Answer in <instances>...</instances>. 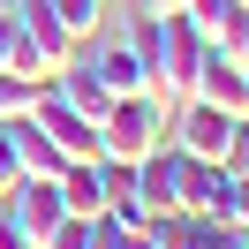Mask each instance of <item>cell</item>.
Returning a JSON list of instances; mask_svg holds the SVG:
<instances>
[{
	"mask_svg": "<svg viewBox=\"0 0 249 249\" xmlns=\"http://www.w3.org/2000/svg\"><path fill=\"white\" fill-rule=\"evenodd\" d=\"M128 38L151 53V91H159V98H189L204 53H212V46L196 38V23H189V16H136Z\"/></svg>",
	"mask_w": 249,
	"mask_h": 249,
	"instance_id": "cell-1",
	"label": "cell"
},
{
	"mask_svg": "<svg viewBox=\"0 0 249 249\" xmlns=\"http://www.w3.org/2000/svg\"><path fill=\"white\" fill-rule=\"evenodd\" d=\"M16 31H23V61H16V76L53 83L68 61H76V38H68V23L53 16L46 0H23V8H16Z\"/></svg>",
	"mask_w": 249,
	"mask_h": 249,
	"instance_id": "cell-2",
	"label": "cell"
},
{
	"mask_svg": "<svg viewBox=\"0 0 249 249\" xmlns=\"http://www.w3.org/2000/svg\"><path fill=\"white\" fill-rule=\"evenodd\" d=\"M151 143H166V106H159L151 91L113 98L106 121H98V151H106V159H143Z\"/></svg>",
	"mask_w": 249,
	"mask_h": 249,
	"instance_id": "cell-3",
	"label": "cell"
},
{
	"mask_svg": "<svg viewBox=\"0 0 249 249\" xmlns=\"http://www.w3.org/2000/svg\"><path fill=\"white\" fill-rule=\"evenodd\" d=\"M166 143L181 159H212V166H227V143H234V113L204 106V98H181V121L166 128Z\"/></svg>",
	"mask_w": 249,
	"mask_h": 249,
	"instance_id": "cell-4",
	"label": "cell"
},
{
	"mask_svg": "<svg viewBox=\"0 0 249 249\" xmlns=\"http://www.w3.org/2000/svg\"><path fill=\"white\" fill-rule=\"evenodd\" d=\"M0 212H8V227H16L23 242L38 249V242H46V234L68 219V204H61V189H53V181H31V174H23V181L0 196Z\"/></svg>",
	"mask_w": 249,
	"mask_h": 249,
	"instance_id": "cell-5",
	"label": "cell"
},
{
	"mask_svg": "<svg viewBox=\"0 0 249 249\" xmlns=\"http://www.w3.org/2000/svg\"><path fill=\"white\" fill-rule=\"evenodd\" d=\"M189 98H204V106H219V113L242 121V113H249V61H242V53H204Z\"/></svg>",
	"mask_w": 249,
	"mask_h": 249,
	"instance_id": "cell-6",
	"label": "cell"
},
{
	"mask_svg": "<svg viewBox=\"0 0 249 249\" xmlns=\"http://www.w3.org/2000/svg\"><path fill=\"white\" fill-rule=\"evenodd\" d=\"M181 16L196 23V38L212 53H242L249 61V0H189Z\"/></svg>",
	"mask_w": 249,
	"mask_h": 249,
	"instance_id": "cell-7",
	"label": "cell"
},
{
	"mask_svg": "<svg viewBox=\"0 0 249 249\" xmlns=\"http://www.w3.org/2000/svg\"><path fill=\"white\" fill-rule=\"evenodd\" d=\"M181 166H189V159L174 151V143H151V151L136 159V189H143V219H151V212H174V204H181Z\"/></svg>",
	"mask_w": 249,
	"mask_h": 249,
	"instance_id": "cell-8",
	"label": "cell"
},
{
	"mask_svg": "<svg viewBox=\"0 0 249 249\" xmlns=\"http://www.w3.org/2000/svg\"><path fill=\"white\" fill-rule=\"evenodd\" d=\"M91 68H98V83H106L113 98H136V91H151V53H143L136 38H121V46H106V53H98ZM151 98H159V91H151Z\"/></svg>",
	"mask_w": 249,
	"mask_h": 249,
	"instance_id": "cell-9",
	"label": "cell"
},
{
	"mask_svg": "<svg viewBox=\"0 0 249 249\" xmlns=\"http://www.w3.org/2000/svg\"><path fill=\"white\" fill-rule=\"evenodd\" d=\"M174 212L219 219V212H227V166H212V159H189V166H181V204H174Z\"/></svg>",
	"mask_w": 249,
	"mask_h": 249,
	"instance_id": "cell-10",
	"label": "cell"
},
{
	"mask_svg": "<svg viewBox=\"0 0 249 249\" xmlns=\"http://www.w3.org/2000/svg\"><path fill=\"white\" fill-rule=\"evenodd\" d=\"M53 91H61L68 106L83 113V121H106V106H113V91H106V83H98V68H91V61H83V68L68 61L61 76H53Z\"/></svg>",
	"mask_w": 249,
	"mask_h": 249,
	"instance_id": "cell-11",
	"label": "cell"
},
{
	"mask_svg": "<svg viewBox=\"0 0 249 249\" xmlns=\"http://www.w3.org/2000/svg\"><path fill=\"white\" fill-rule=\"evenodd\" d=\"M8 128H16V159H23V174H31V181H53V174L68 166V159H61V143H53L46 128L31 121V113H23V121H8Z\"/></svg>",
	"mask_w": 249,
	"mask_h": 249,
	"instance_id": "cell-12",
	"label": "cell"
},
{
	"mask_svg": "<svg viewBox=\"0 0 249 249\" xmlns=\"http://www.w3.org/2000/svg\"><path fill=\"white\" fill-rule=\"evenodd\" d=\"M143 227H151L159 249H204V219L196 212H151Z\"/></svg>",
	"mask_w": 249,
	"mask_h": 249,
	"instance_id": "cell-13",
	"label": "cell"
},
{
	"mask_svg": "<svg viewBox=\"0 0 249 249\" xmlns=\"http://www.w3.org/2000/svg\"><path fill=\"white\" fill-rule=\"evenodd\" d=\"M38 91H46V83L16 76V68H0V121H23V113L38 106Z\"/></svg>",
	"mask_w": 249,
	"mask_h": 249,
	"instance_id": "cell-14",
	"label": "cell"
},
{
	"mask_svg": "<svg viewBox=\"0 0 249 249\" xmlns=\"http://www.w3.org/2000/svg\"><path fill=\"white\" fill-rule=\"evenodd\" d=\"M46 8L68 23V38H91V31H98V16H106V0H46Z\"/></svg>",
	"mask_w": 249,
	"mask_h": 249,
	"instance_id": "cell-15",
	"label": "cell"
},
{
	"mask_svg": "<svg viewBox=\"0 0 249 249\" xmlns=\"http://www.w3.org/2000/svg\"><path fill=\"white\" fill-rule=\"evenodd\" d=\"M204 249H249V227H242V219H227V212L204 219Z\"/></svg>",
	"mask_w": 249,
	"mask_h": 249,
	"instance_id": "cell-16",
	"label": "cell"
},
{
	"mask_svg": "<svg viewBox=\"0 0 249 249\" xmlns=\"http://www.w3.org/2000/svg\"><path fill=\"white\" fill-rule=\"evenodd\" d=\"M16 181H23V159H16V128L0 121V196H8Z\"/></svg>",
	"mask_w": 249,
	"mask_h": 249,
	"instance_id": "cell-17",
	"label": "cell"
},
{
	"mask_svg": "<svg viewBox=\"0 0 249 249\" xmlns=\"http://www.w3.org/2000/svg\"><path fill=\"white\" fill-rule=\"evenodd\" d=\"M23 61V31H16V8H0V68Z\"/></svg>",
	"mask_w": 249,
	"mask_h": 249,
	"instance_id": "cell-18",
	"label": "cell"
},
{
	"mask_svg": "<svg viewBox=\"0 0 249 249\" xmlns=\"http://www.w3.org/2000/svg\"><path fill=\"white\" fill-rule=\"evenodd\" d=\"M227 219L249 227V174H227Z\"/></svg>",
	"mask_w": 249,
	"mask_h": 249,
	"instance_id": "cell-19",
	"label": "cell"
},
{
	"mask_svg": "<svg viewBox=\"0 0 249 249\" xmlns=\"http://www.w3.org/2000/svg\"><path fill=\"white\" fill-rule=\"evenodd\" d=\"M189 0H143V16H181Z\"/></svg>",
	"mask_w": 249,
	"mask_h": 249,
	"instance_id": "cell-20",
	"label": "cell"
},
{
	"mask_svg": "<svg viewBox=\"0 0 249 249\" xmlns=\"http://www.w3.org/2000/svg\"><path fill=\"white\" fill-rule=\"evenodd\" d=\"M0 249H31V242H23L16 227H8V212H0Z\"/></svg>",
	"mask_w": 249,
	"mask_h": 249,
	"instance_id": "cell-21",
	"label": "cell"
}]
</instances>
